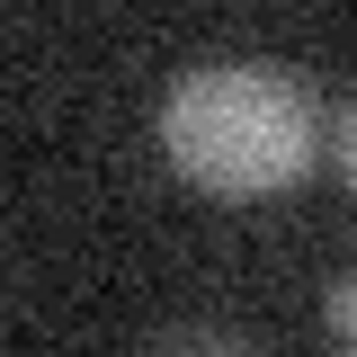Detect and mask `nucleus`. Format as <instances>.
Returning a JSON list of instances; mask_svg holds the SVG:
<instances>
[{
	"label": "nucleus",
	"instance_id": "obj_1",
	"mask_svg": "<svg viewBox=\"0 0 357 357\" xmlns=\"http://www.w3.org/2000/svg\"><path fill=\"white\" fill-rule=\"evenodd\" d=\"M161 152L206 197H286L321 161V116L277 63H197L161 98Z\"/></svg>",
	"mask_w": 357,
	"mask_h": 357
},
{
	"label": "nucleus",
	"instance_id": "obj_2",
	"mask_svg": "<svg viewBox=\"0 0 357 357\" xmlns=\"http://www.w3.org/2000/svg\"><path fill=\"white\" fill-rule=\"evenodd\" d=\"M321 321H331V340H340V357H357V268L321 295Z\"/></svg>",
	"mask_w": 357,
	"mask_h": 357
},
{
	"label": "nucleus",
	"instance_id": "obj_3",
	"mask_svg": "<svg viewBox=\"0 0 357 357\" xmlns=\"http://www.w3.org/2000/svg\"><path fill=\"white\" fill-rule=\"evenodd\" d=\"M321 152H331V170H340V178L357 188V98L340 107V116H331V134H321Z\"/></svg>",
	"mask_w": 357,
	"mask_h": 357
},
{
	"label": "nucleus",
	"instance_id": "obj_4",
	"mask_svg": "<svg viewBox=\"0 0 357 357\" xmlns=\"http://www.w3.org/2000/svg\"><path fill=\"white\" fill-rule=\"evenodd\" d=\"M161 357H232V349H215V340H170Z\"/></svg>",
	"mask_w": 357,
	"mask_h": 357
}]
</instances>
